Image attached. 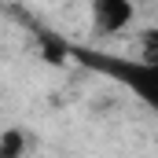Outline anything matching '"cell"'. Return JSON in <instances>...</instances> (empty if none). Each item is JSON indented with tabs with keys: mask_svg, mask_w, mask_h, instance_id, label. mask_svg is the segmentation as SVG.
<instances>
[{
	"mask_svg": "<svg viewBox=\"0 0 158 158\" xmlns=\"http://www.w3.org/2000/svg\"><path fill=\"white\" fill-rule=\"evenodd\" d=\"M37 40H40L44 63H52V66H59V63H66V55H74V44L63 40L59 33H52V30H37Z\"/></svg>",
	"mask_w": 158,
	"mask_h": 158,
	"instance_id": "3957f363",
	"label": "cell"
},
{
	"mask_svg": "<svg viewBox=\"0 0 158 158\" xmlns=\"http://www.w3.org/2000/svg\"><path fill=\"white\" fill-rule=\"evenodd\" d=\"M140 44H143V59H155V63H158V26H155V30H143Z\"/></svg>",
	"mask_w": 158,
	"mask_h": 158,
	"instance_id": "5b68a950",
	"label": "cell"
},
{
	"mask_svg": "<svg viewBox=\"0 0 158 158\" xmlns=\"http://www.w3.org/2000/svg\"><path fill=\"white\" fill-rule=\"evenodd\" d=\"M74 59H81L88 70H96L103 77L118 81L147 110L158 114V63L155 59H143V55L129 59V55H110V52H96V48H81V44H74Z\"/></svg>",
	"mask_w": 158,
	"mask_h": 158,
	"instance_id": "6da1fadb",
	"label": "cell"
},
{
	"mask_svg": "<svg viewBox=\"0 0 158 158\" xmlns=\"http://www.w3.org/2000/svg\"><path fill=\"white\" fill-rule=\"evenodd\" d=\"M26 147H30V140H26L22 129H4V136H0V158H22Z\"/></svg>",
	"mask_w": 158,
	"mask_h": 158,
	"instance_id": "277c9868",
	"label": "cell"
},
{
	"mask_svg": "<svg viewBox=\"0 0 158 158\" xmlns=\"http://www.w3.org/2000/svg\"><path fill=\"white\" fill-rule=\"evenodd\" d=\"M88 11H92L96 33H118V30H125L132 22V15H136V7L129 0H92Z\"/></svg>",
	"mask_w": 158,
	"mask_h": 158,
	"instance_id": "7a4b0ae2",
	"label": "cell"
}]
</instances>
